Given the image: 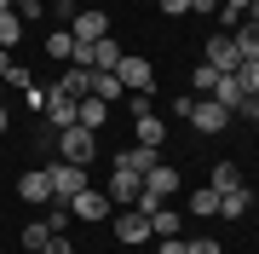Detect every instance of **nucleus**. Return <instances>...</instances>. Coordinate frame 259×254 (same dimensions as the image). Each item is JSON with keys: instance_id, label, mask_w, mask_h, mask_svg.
<instances>
[{"instance_id": "f257e3e1", "label": "nucleus", "mask_w": 259, "mask_h": 254, "mask_svg": "<svg viewBox=\"0 0 259 254\" xmlns=\"http://www.w3.org/2000/svg\"><path fill=\"white\" fill-rule=\"evenodd\" d=\"M93 156H98V133H93V127L75 122V127L58 133V162H75V168H87Z\"/></svg>"}, {"instance_id": "f03ea898", "label": "nucleus", "mask_w": 259, "mask_h": 254, "mask_svg": "<svg viewBox=\"0 0 259 254\" xmlns=\"http://www.w3.org/2000/svg\"><path fill=\"white\" fill-rule=\"evenodd\" d=\"M47 179H52V202H75L87 191V168H75V162H52Z\"/></svg>"}, {"instance_id": "7ed1b4c3", "label": "nucleus", "mask_w": 259, "mask_h": 254, "mask_svg": "<svg viewBox=\"0 0 259 254\" xmlns=\"http://www.w3.org/2000/svg\"><path fill=\"white\" fill-rule=\"evenodd\" d=\"M185 122H190L196 133H225V127H231V110H225V104H213V98H190Z\"/></svg>"}, {"instance_id": "20e7f679", "label": "nucleus", "mask_w": 259, "mask_h": 254, "mask_svg": "<svg viewBox=\"0 0 259 254\" xmlns=\"http://www.w3.org/2000/svg\"><path fill=\"white\" fill-rule=\"evenodd\" d=\"M202 64H207V69H219V76H236V69H242V52H236V41H231V35H207Z\"/></svg>"}, {"instance_id": "39448f33", "label": "nucleus", "mask_w": 259, "mask_h": 254, "mask_svg": "<svg viewBox=\"0 0 259 254\" xmlns=\"http://www.w3.org/2000/svg\"><path fill=\"white\" fill-rule=\"evenodd\" d=\"M115 76H121V87H127V93H150V87H156V69H150V58H121L115 64Z\"/></svg>"}, {"instance_id": "423d86ee", "label": "nucleus", "mask_w": 259, "mask_h": 254, "mask_svg": "<svg viewBox=\"0 0 259 254\" xmlns=\"http://www.w3.org/2000/svg\"><path fill=\"white\" fill-rule=\"evenodd\" d=\"M69 35L75 41H104V35H110V12H75V18H69Z\"/></svg>"}, {"instance_id": "0eeeda50", "label": "nucleus", "mask_w": 259, "mask_h": 254, "mask_svg": "<svg viewBox=\"0 0 259 254\" xmlns=\"http://www.w3.org/2000/svg\"><path fill=\"white\" fill-rule=\"evenodd\" d=\"M69 214H75V220H110V214H115V202L104 197V191H93V185H87L81 197L69 202Z\"/></svg>"}, {"instance_id": "6e6552de", "label": "nucleus", "mask_w": 259, "mask_h": 254, "mask_svg": "<svg viewBox=\"0 0 259 254\" xmlns=\"http://www.w3.org/2000/svg\"><path fill=\"white\" fill-rule=\"evenodd\" d=\"M139 185H144V173H127V168H115V173H110V185H104V197H110L115 208H133Z\"/></svg>"}, {"instance_id": "1a4fd4ad", "label": "nucleus", "mask_w": 259, "mask_h": 254, "mask_svg": "<svg viewBox=\"0 0 259 254\" xmlns=\"http://www.w3.org/2000/svg\"><path fill=\"white\" fill-rule=\"evenodd\" d=\"M115 237L121 243H150L156 231H150V220L139 214V208H127V214H115Z\"/></svg>"}, {"instance_id": "9d476101", "label": "nucleus", "mask_w": 259, "mask_h": 254, "mask_svg": "<svg viewBox=\"0 0 259 254\" xmlns=\"http://www.w3.org/2000/svg\"><path fill=\"white\" fill-rule=\"evenodd\" d=\"M75 104H81V98H69V93H58V87H52V93H47V122H52L58 133H64V127H75Z\"/></svg>"}, {"instance_id": "9b49d317", "label": "nucleus", "mask_w": 259, "mask_h": 254, "mask_svg": "<svg viewBox=\"0 0 259 254\" xmlns=\"http://www.w3.org/2000/svg\"><path fill=\"white\" fill-rule=\"evenodd\" d=\"M156 162H161L156 144H133V151H121V156H115V168H127V173H150Z\"/></svg>"}, {"instance_id": "f8f14e48", "label": "nucleus", "mask_w": 259, "mask_h": 254, "mask_svg": "<svg viewBox=\"0 0 259 254\" xmlns=\"http://www.w3.org/2000/svg\"><path fill=\"white\" fill-rule=\"evenodd\" d=\"M207 98H213V104H225L231 116L242 110V104H248V93H242V81H236V76H219V81H213V93H207Z\"/></svg>"}, {"instance_id": "ddd939ff", "label": "nucleus", "mask_w": 259, "mask_h": 254, "mask_svg": "<svg viewBox=\"0 0 259 254\" xmlns=\"http://www.w3.org/2000/svg\"><path fill=\"white\" fill-rule=\"evenodd\" d=\"M18 197H23V202H52V179H47V168H40V173H23V179H18Z\"/></svg>"}, {"instance_id": "4468645a", "label": "nucleus", "mask_w": 259, "mask_h": 254, "mask_svg": "<svg viewBox=\"0 0 259 254\" xmlns=\"http://www.w3.org/2000/svg\"><path fill=\"white\" fill-rule=\"evenodd\" d=\"M248 208H253V191L248 185H231L219 197V220H236V214H248Z\"/></svg>"}, {"instance_id": "2eb2a0df", "label": "nucleus", "mask_w": 259, "mask_h": 254, "mask_svg": "<svg viewBox=\"0 0 259 254\" xmlns=\"http://www.w3.org/2000/svg\"><path fill=\"white\" fill-rule=\"evenodd\" d=\"M144 191H156V197L167 202V197H173V191H179V173H173V168H167V162H156V168H150V173H144Z\"/></svg>"}, {"instance_id": "dca6fc26", "label": "nucleus", "mask_w": 259, "mask_h": 254, "mask_svg": "<svg viewBox=\"0 0 259 254\" xmlns=\"http://www.w3.org/2000/svg\"><path fill=\"white\" fill-rule=\"evenodd\" d=\"M231 41H236V52H242V64H259V23H248V18H242Z\"/></svg>"}, {"instance_id": "f3484780", "label": "nucleus", "mask_w": 259, "mask_h": 254, "mask_svg": "<svg viewBox=\"0 0 259 254\" xmlns=\"http://www.w3.org/2000/svg\"><path fill=\"white\" fill-rule=\"evenodd\" d=\"M52 87H58V93H69V98H87V93H93V69L69 64V76H64V81H52Z\"/></svg>"}, {"instance_id": "a211bd4d", "label": "nucleus", "mask_w": 259, "mask_h": 254, "mask_svg": "<svg viewBox=\"0 0 259 254\" xmlns=\"http://www.w3.org/2000/svg\"><path fill=\"white\" fill-rule=\"evenodd\" d=\"M104 116H110V104H104V98H93V93L75 104V122H81V127H93V133L104 127Z\"/></svg>"}, {"instance_id": "6ab92c4d", "label": "nucleus", "mask_w": 259, "mask_h": 254, "mask_svg": "<svg viewBox=\"0 0 259 254\" xmlns=\"http://www.w3.org/2000/svg\"><path fill=\"white\" fill-rule=\"evenodd\" d=\"M127 87H121V76L115 69H93V98H104V104H115Z\"/></svg>"}, {"instance_id": "aec40b11", "label": "nucleus", "mask_w": 259, "mask_h": 254, "mask_svg": "<svg viewBox=\"0 0 259 254\" xmlns=\"http://www.w3.org/2000/svg\"><path fill=\"white\" fill-rule=\"evenodd\" d=\"M121 58H127V52L115 47V35H104V41H93V69H115Z\"/></svg>"}, {"instance_id": "412c9836", "label": "nucleus", "mask_w": 259, "mask_h": 254, "mask_svg": "<svg viewBox=\"0 0 259 254\" xmlns=\"http://www.w3.org/2000/svg\"><path fill=\"white\" fill-rule=\"evenodd\" d=\"M18 41H23V12H0V47H18Z\"/></svg>"}, {"instance_id": "4be33fe9", "label": "nucleus", "mask_w": 259, "mask_h": 254, "mask_svg": "<svg viewBox=\"0 0 259 254\" xmlns=\"http://www.w3.org/2000/svg\"><path fill=\"white\" fill-rule=\"evenodd\" d=\"M150 231H156V237H179V231H185V220H179L173 208H156V214H150Z\"/></svg>"}, {"instance_id": "5701e85b", "label": "nucleus", "mask_w": 259, "mask_h": 254, "mask_svg": "<svg viewBox=\"0 0 259 254\" xmlns=\"http://www.w3.org/2000/svg\"><path fill=\"white\" fill-rule=\"evenodd\" d=\"M190 214H219V191H213V185H202V191H196V197H190Z\"/></svg>"}, {"instance_id": "b1692460", "label": "nucleus", "mask_w": 259, "mask_h": 254, "mask_svg": "<svg viewBox=\"0 0 259 254\" xmlns=\"http://www.w3.org/2000/svg\"><path fill=\"white\" fill-rule=\"evenodd\" d=\"M207 185H213V191H219V197H225V191H231V185H242V173L231 168V162H219V168H213V179H207Z\"/></svg>"}, {"instance_id": "393cba45", "label": "nucleus", "mask_w": 259, "mask_h": 254, "mask_svg": "<svg viewBox=\"0 0 259 254\" xmlns=\"http://www.w3.org/2000/svg\"><path fill=\"white\" fill-rule=\"evenodd\" d=\"M213 81H219V69H207V64H196V69H190V93H202V98H207V93H213Z\"/></svg>"}, {"instance_id": "a878e982", "label": "nucleus", "mask_w": 259, "mask_h": 254, "mask_svg": "<svg viewBox=\"0 0 259 254\" xmlns=\"http://www.w3.org/2000/svg\"><path fill=\"white\" fill-rule=\"evenodd\" d=\"M47 52L52 58H69L75 52V35H69V29H52V35H47Z\"/></svg>"}, {"instance_id": "bb28decb", "label": "nucleus", "mask_w": 259, "mask_h": 254, "mask_svg": "<svg viewBox=\"0 0 259 254\" xmlns=\"http://www.w3.org/2000/svg\"><path fill=\"white\" fill-rule=\"evenodd\" d=\"M47 220H35V226H23V248H47Z\"/></svg>"}, {"instance_id": "cd10ccee", "label": "nucleus", "mask_w": 259, "mask_h": 254, "mask_svg": "<svg viewBox=\"0 0 259 254\" xmlns=\"http://www.w3.org/2000/svg\"><path fill=\"white\" fill-rule=\"evenodd\" d=\"M236 81H242V93L253 98V93H259V64H242V69H236Z\"/></svg>"}, {"instance_id": "c85d7f7f", "label": "nucleus", "mask_w": 259, "mask_h": 254, "mask_svg": "<svg viewBox=\"0 0 259 254\" xmlns=\"http://www.w3.org/2000/svg\"><path fill=\"white\" fill-rule=\"evenodd\" d=\"M6 81H12V87H35V76H29L23 64H12V69H6Z\"/></svg>"}, {"instance_id": "c756f323", "label": "nucleus", "mask_w": 259, "mask_h": 254, "mask_svg": "<svg viewBox=\"0 0 259 254\" xmlns=\"http://www.w3.org/2000/svg\"><path fill=\"white\" fill-rule=\"evenodd\" d=\"M185 254H219V243L213 237H196V243H185Z\"/></svg>"}, {"instance_id": "7c9ffc66", "label": "nucleus", "mask_w": 259, "mask_h": 254, "mask_svg": "<svg viewBox=\"0 0 259 254\" xmlns=\"http://www.w3.org/2000/svg\"><path fill=\"white\" fill-rule=\"evenodd\" d=\"M156 6L167 12V18H185V12H190V0H156Z\"/></svg>"}, {"instance_id": "2f4dec72", "label": "nucleus", "mask_w": 259, "mask_h": 254, "mask_svg": "<svg viewBox=\"0 0 259 254\" xmlns=\"http://www.w3.org/2000/svg\"><path fill=\"white\" fill-rule=\"evenodd\" d=\"M40 254H75V248H69V237H47V248H40Z\"/></svg>"}, {"instance_id": "473e14b6", "label": "nucleus", "mask_w": 259, "mask_h": 254, "mask_svg": "<svg viewBox=\"0 0 259 254\" xmlns=\"http://www.w3.org/2000/svg\"><path fill=\"white\" fill-rule=\"evenodd\" d=\"M190 12H202V18H213V12H219V0H190Z\"/></svg>"}, {"instance_id": "72a5a7b5", "label": "nucleus", "mask_w": 259, "mask_h": 254, "mask_svg": "<svg viewBox=\"0 0 259 254\" xmlns=\"http://www.w3.org/2000/svg\"><path fill=\"white\" fill-rule=\"evenodd\" d=\"M161 254H185V237H161Z\"/></svg>"}, {"instance_id": "f704fd0d", "label": "nucleus", "mask_w": 259, "mask_h": 254, "mask_svg": "<svg viewBox=\"0 0 259 254\" xmlns=\"http://www.w3.org/2000/svg\"><path fill=\"white\" fill-rule=\"evenodd\" d=\"M242 116H248V122H253V127H259V93H253V98H248V104H242Z\"/></svg>"}, {"instance_id": "c9c22d12", "label": "nucleus", "mask_w": 259, "mask_h": 254, "mask_svg": "<svg viewBox=\"0 0 259 254\" xmlns=\"http://www.w3.org/2000/svg\"><path fill=\"white\" fill-rule=\"evenodd\" d=\"M6 69H12V58H6V47H0V81H6Z\"/></svg>"}, {"instance_id": "e433bc0d", "label": "nucleus", "mask_w": 259, "mask_h": 254, "mask_svg": "<svg viewBox=\"0 0 259 254\" xmlns=\"http://www.w3.org/2000/svg\"><path fill=\"white\" fill-rule=\"evenodd\" d=\"M40 6H58V12H69V6H75V0H40Z\"/></svg>"}, {"instance_id": "4c0bfd02", "label": "nucleus", "mask_w": 259, "mask_h": 254, "mask_svg": "<svg viewBox=\"0 0 259 254\" xmlns=\"http://www.w3.org/2000/svg\"><path fill=\"white\" fill-rule=\"evenodd\" d=\"M248 23H259V0H253V6H248Z\"/></svg>"}, {"instance_id": "58836bf2", "label": "nucleus", "mask_w": 259, "mask_h": 254, "mask_svg": "<svg viewBox=\"0 0 259 254\" xmlns=\"http://www.w3.org/2000/svg\"><path fill=\"white\" fill-rule=\"evenodd\" d=\"M6 122H12V116H6V104H0V133H6Z\"/></svg>"}, {"instance_id": "ea45409f", "label": "nucleus", "mask_w": 259, "mask_h": 254, "mask_svg": "<svg viewBox=\"0 0 259 254\" xmlns=\"http://www.w3.org/2000/svg\"><path fill=\"white\" fill-rule=\"evenodd\" d=\"M6 6H12V0H0V12H6Z\"/></svg>"}, {"instance_id": "a19ab883", "label": "nucleus", "mask_w": 259, "mask_h": 254, "mask_svg": "<svg viewBox=\"0 0 259 254\" xmlns=\"http://www.w3.org/2000/svg\"><path fill=\"white\" fill-rule=\"evenodd\" d=\"M23 254H40V248H23Z\"/></svg>"}]
</instances>
